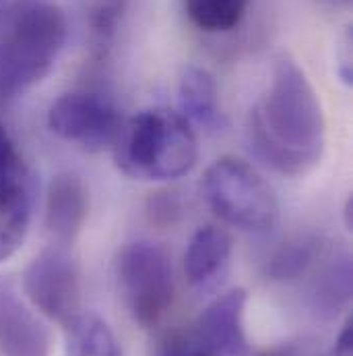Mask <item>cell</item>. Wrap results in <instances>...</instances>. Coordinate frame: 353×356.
<instances>
[{"mask_svg": "<svg viewBox=\"0 0 353 356\" xmlns=\"http://www.w3.org/2000/svg\"><path fill=\"white\" fill-rule=\"evenodd\" d=\"M248 137L257 156L283 177H306L322 162L325 110L308 75L293 60H277L265 99L250 114Z\"/></svg>", "mask_w": 353, "mask_h": 356, "instance_id": "obj_1", "label": "cell"}, {"mask_svg": "<svg viewBox=\"0 0 353 356\" xmlns=\"http://www.w3.org/2000/svg\"><path fill=\"white\" fill-rule=\"evenodd\" d=\"M67 40L69 23L60 6L44 0L17 4L0 27V106L42 83Z\"/></svg>", "mask_w": 353, "mask_h": 356, "instance_id": "obj_2", "label": "cell"}, {"mask_svg": "<svg viewBox=\"0 0 353 356\" xmlns=\"http://www.w3.org/2000/svg\"><path fill=\"white\" fill-rule=\"evenodd\" d=\"M112 149L122 175L145 182L178 180L198 162L194 129L166 108H149L122 122Z\"/></svg>", "mask_w": 353, "mask_h": 356, "instance_id": "obj_3", "label": "cell"}, {"mask_svg": "<svg viewBox=\"0 0 353 356\" xmlns=\"http://www.w3.org/2000/svg\"><path fill=\"white\" fill-rule=\"evenodd\" d=\"M203 193L209 207L238 230L265 234L279 222L275 191L255 166L240 158L215 160L203 177Z\"/></svg>", "mask_w": 353, "mask_h": 356, "instance_id": "obj_4", "label": "cell"}, {"mask_svg": "<svg viewBox=\"0 0 353 356\" xmlns=\"http://www.w3.org/2000/svg\"><path fill=\"white\" fill-rule=\"evenodd\" d=\"M118 284L132 321L141 327L157 325L172 309L176 294L174 267L157 243L132 241L120 251Z\"/></svg>", "mask_w": 353, "mask_h": 356, "instance_id": "obj_5", "label": "cell"}, {"mask_svg": "<svg viewBox=\"0 0 353 356\" xmlns=\"http://www.w3.org/2000/svg\"><path fill=\"white\" fill-rule=\"evenodd\" d=\"M48 129L67 143L101 152L114 145L122 116L118 106L99 91H69L50 106Z\"/></svg>", "mask_w": 353, "mask_h": 356, "instance_id": "obj_6", "label": "cell"}, {"mask_svg": "<svg viewBox=\"0 0 353 356\" xmlns=\"http://www.w3.org/2000/svg\"><path fill=\"white\" fill-rule=\"evenodd\" d=\"M27 298L52 321L71 327L83 313V288L77 261L64 249H48L25 269Z\"/></svg>", "mask_w": 353, "mask_h": 356, "instance_id": "obj_7", "label": "cell"}, {"mask_svg": "<svg viewBox=\"0 0 353 356\" xmlns=\"http://www.w3.org/2000/svg\"><path fill=\"white\" fill-rule=\"evenodd\" d=\"M33 213L31 172L10 133L0 122V264L25 243Z\"/></svg>", "mask_w": 353, "mask_h": 356, "instance_id": "obj_8", "label": "cell"}, {"mask_svg": "<svg viewBox=\"0 0 353 356\" xmlns=\"http://www.w3.org/2000/svg\"><path fill=\"white\" fill-rule=\"evenodd\" d=\"M0 355L50 356L52 336L10 280L0 277Z\"/></svg>", "mask_w": 353, "mask_h": 356, "instance_id": "obj_9", "label": "cell"}, {"mask_svg": "<svg viewBox=\"0 0 353 356\" xmlns=\"http://www.w3.org/2000/svg\"><path fill=\"white\" fill-rule=\"evenodd\" d=\"M244 315L246 292L238 288L215 298L190 327L219 356H250Z\"/></svg>", "mask_w": 353, "mask_h": 356, "instance_id": "obj_10", "label": "cell"}, {"mask_svg": "<svg viewBox=\"0 0 353 356\" xmlns=\"http://www.w3.org/2000/svg\"><path fill=\"white\" fill-rule=\"evenodd\" d=\"M46 228L58 245H71L83 230L89 216V191L75 172H60L46 191Z\"/></svg>", "mask_w": 353, "mask_h": 356, "instance_id": "obj_11", "label": "cell"}, {"mask_svg": "<svg viewBox=\"0 0 353 356\" xmlns=\"http://www.w3.org/2000/svg\"><path fill=\"white\" fill-rule=\"evenodd\" d=\"M232 259V238L217 226L198 228L184 253V273L188 284L207 292L219 284Z\"/></svg>", "mask_w": 353, "mask_h": 356, "instance_id": "obj_12", "label": "cell"}, {"mask_svg": "<svg viewBox=\"0 0 353 356\" xmlns=\"http://www.w3.org/2000/svg\"><path fill=\"white\" fill-rule=\"evenodd\" d=\"M178 102L180 116L203 133L221 131L225 124V116L221 110L219 88L215 77L200 67L184 69L178 86Z\"/></svg>", "mask_w": 353, "mask_h": 356, "instance_id": "obj_13", "label": "cell"}, {"mask_svg": "<svg viewBox=\"0 0 353 356\" xmlns=\"http://www.w3.org/2000/svg\"><path fill=\"white\" fill-rule=\"evenodd\" d=\"M312 307L318 313L333 315L347 307L352 300V259L347 253H339L318 271L312 282L310 294Z\"/></svg>", "mask_w": 353, "mask_h": 356, "instance_id": "obj_14", "label": "cell"}, {"mask_svg": "<svg viewBox=\"0 0 353 356\" xmlns=\"http://www.w3.org/2000/svg\"><path fill=\"white\" fill-rule=\"evenodd\" d=\"M322 259V245L312 236H298L281 245L266 264V275L281 284H291L310 273Z\"/></svg>", "mask_w": 353, "mask_h": 356, "instance_id": "obj_15", "label": "cell"}, {"mask_svg": "<svg viewBox=\"0 0 353 356\" xmlns=\"http://www.w3.org/2000/svg\"><path fill=\"white\" fill-rule=\"evenodd\" d=\"M250 0H184V10L194 27L207 33H225L236 29Z\"/></svg>", "mask_w": 353, "mask_h": 356, "instance_id": "obj_16", "label": "cell"}, {"mask_svg": "<svg viewBox=\"0 0 353 356\" xmlns=\"http://www.w3.org/2000/svg\"><path fill=\"white\" fill-rule=\"evenodd\" d=\"M67 356H124L110 325L93 315H81L71 327Z\"/></svg>", "mask_w": 353, "mask_h": 356, "instance_id": "obj_17", "label": "cell"}, {"mask_svg": "<svg viewBox=\"0 0 353 356\" xmlns=\"http://www.w3.org/2000/svg\"><path fill=\"white\" fill-rule=\"evenodd\" d=\"M124 0H101L91 15V35L97 50H105L116 38L124 13Z\"/></svg>", "mask_w": 353, "mask_h": 356, "instance_id": "obj_18", "label": "cell"}, {"mask_svg": "<svg viewBox=\"0 0 353 356\" xmlns=\"http://www.w3.org/2000/svg\"><path fill=\"white\" fill-rule=\"evenodd\" d=\"M155 356H219L205 340L196 336L192 327L168 336L160 346Z\"/></svg>", "mask_w": 353, "mask_h": 356, "instance_id": "obj_19", "label": "cell"}, {"mask_svg": "<svg viewBox=\"0 0 353 356\" xmlns=\"http://www.w3.org/2000/svg\"><path fill=\"white\" fill-rule=\"evenodd\" d=\"M327 356H353L352 317H347V319H345V323H343V327H341V332H339V336H337V340H335L333 348L329 350V355Z\"/></svg>", "mask_w": 353, "mask_h": 356, "instance_id": "obj_20", "label": "cell"}, {"mask_svg": "<svg viewBox=\"0 0 353 356\" xmlns=\"http://www.w3.org/2000/svg\"><path fill=\"white\" fill-rule=\"evenodd\" d=\"M2 2H4V0H0V6H2Z\"/></svg>", "mask_w": 353, "mask_h": 356, "instance_id": "obj_21", "label": "cell"}]
</instances>
